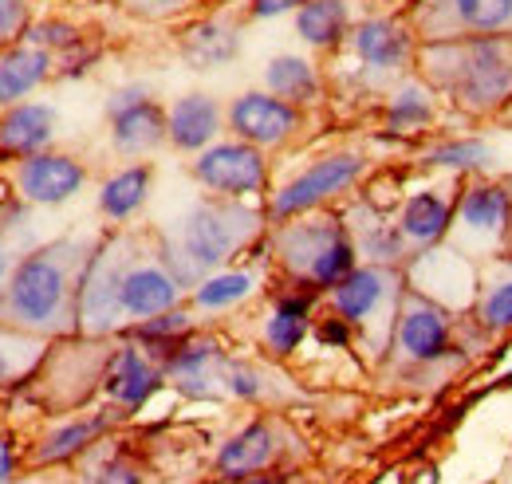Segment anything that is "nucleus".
Returning a JSON list of instances; mask_svg holds the SVG:
<instances>
[{
  "instance_id": "obj_1",
  "label": "nucleus",
  "mask_w": 512,
  "mask_h": 484,
  "mask_svg": "<svg viewBox=\"0 0 512 484\" xmlns=\"http://www.w3.org/2000/svg\"><path fill=\"white\" fill-rule=\"evenodd\" d=\"M414 71L465 119H501L512 99V36L418 44Z\"/></svg>"
},
{
  "instance_id": "obj_2",
  "label": "nucleus",
  "mask_w": 512,
  "mask_h": 484,
  "mask_svg": "<svg viewBox=\"0 0 512 484\" xmlns=\"http://www.w3.org/2000/svg\"><path fill=\"white\" fill-rule=\"evenodd\" d=\"M75 264L79 248L71 241L28 252L0 292V315L24 331H64L79 303V288H71Z\"/></svg>"
},
{
  "instance_id": "obj_3",
  "label": "nucleus",
  "mask_w": 512,
  "mask_h": 484,
  "mask_svg": "<svg viewBox=\"0 0 512 484\" xmlns=\"http://www.w3.org/2000/svg\"><path fill=\"white\" fill-rule=\"evenodd\" d=\"M260 229V217L233 197H209L193 205L178 229V241L170 244V264L182 276L186 288H197L209 272H221Z\"/></svg>"
},
{
  "instance_id": "obj_4",
  "label": "nucleus",
  "mask_w": 512,
  "mask_h": 484,
  "mask_svg": "<svg viewBox=\"0 0 512 484\" xmlns=\"http://www.w3.org/2000/svg\"><path fill=\"white\" fill-rule=\"evenodd\" d=\"M272 248L284 264V272L304 292H331L347 272L359 268V248L343 217L331 213H304L292 221H280Z\"/></svg>"
},
{
  "instance_id": "obj_5",
  "label": "nucleus",
  "mask_w": 512,
  "mask_h": 484,
  "mask_svg": "<svg viewBox=\"0 0 512 484\" xmlns=\"http://www.w3.org/2000/svg\"><path fill=\"white\" fill-rule=\"evenodd\" d=\"M512 229V185L497 178H461L457 185V209H453V229L449 244L473 256L477 264L501 256L509 248Z\"/></svg>"
},
{
  "instance_id": "obj_6",
  "label": "nucleus",
  "mask_w": 512,
  "mask_h": 484,
  "mask_svg": "<svg viewBox=\"0 0 512 484\" xmlns=\"http://www.w3.org/2000/svg\"><path fill=\"white\" fill-rule=\"evenodd\" d=\"M457 311H449L430 296L414 292L406 284L398 315H394V331H390V351L406 366H457L461 363V331H457Z\"/></svg>"
},
{
  "instance_id": "obj_7",
  "label": "nucleus",
  "mask_w": 512,
  "mask_h": 484,
  "mask_svg": "<svg viewBox=\"0 0 512 484\" xmlns=\"http://www.w3.org/2000/svg\"><path fill=\"white\" fill-rule=\"evenodd\" d=\"M111 276H115V300H119V315L130 323L154 319L170 307H178L186 284L170 264V252H127V241L103 244Z\"/></svg>"
},
{
  "instance_id": "obj_8",
  "label": "nucleus",
  "mask_w": 512,
  "mask_h": 484,
  "mask_svg": "<svg viewBox=\"0 0 512 484\" xmlns=\"http://www.w3.org/2000/svg\"><path fill=\"white\" fill-rule=\"evenodd\" d=\"M406 292V276L402 268H390V264H359L355 272H347L327 296H331V311L343 315L355 335H371L379 331L383 347L390 351V331H394V315H398V303Z\"/></svg>"
},
{
  "instance_id": "obj_9",
  "label": "nucleus",
  "mask_w": 512,
  "mask_h": 484,
  "mask_svg": "<svg viewBox=\"0 0 512 484\" xmlns=\"http://www.w3.org/2000/svg\"><path fill=\"white\" fill-rule=\"evenodd\" d=\"M406 20L418 44L465 36H512V0H414Z\"/></svg>"
},
{
  "instance_id": "obj_10",
  "label": "nucleus",
  "mask_w": 512,
  "mask_h": 484,
  "mask_svg": "<svg viewBox=\"0 0 512 484\" xmlns=\"http://www.w3.org/2000/svg\"><path fill=\"white\" fill-rule=\"evenodd\" d=\"M367 174V158L355 154V150H335V154H323L316 158L308 170H300L288 185H280L268 201V217L280 225V221H292V217H304V213H316L327 201L343 197L351 185Z\"/></svg>"
},
{
  "instance_id": "obj_11",
  "label": "nucleus",
  "mask_w": 512,
  "mask_h": 484,
  "mask_svg": "<svg viewBox=\"0 0 512 484\" xmlns=\"http://www.w3.org/2000/svg\"><path fill=\"white\" fill-rule=\"evenodd\" d=\"M402 276L414 292H422V296H430L434 303L461 315V311H473L477 284H481V264L446 241L434 244V248H422V252H410L406 264H402Z\"/></svg>"
},
{
  "instance_id": "obj_12",
  "label": "nucleus",
  "mask_w": 512,
  "mask_h": 484,
  "mask_svg": "<svg viewBox=\"0 0 512 484\" xmlns=\"http://www.w3.org/2000/svg\"><path fill=\"white\" fill-rule=\"evenodd\" d=\"M193 182L201 189H209L213 197H233V201H245L264 193L268 185V162H264V150L253 142H241V138H229V142H213L205 146L190 166Z\"/></svg>"
},
{
  "instance_id": "obj_13",
  "label": "nucleus",
  "mask_w": 512,
  "mask_h": 484,
  "mask_svg": "<svg viewBox=\"0 0 512 484\" xmlns=\"http://www.w3.org/2000/svg\"><path fill=\"white\" fill-rule=\"evenodd\" d=\"M347 48L355 63L375 75V79H394L418 63V36L406 16H367L351 28Z\"/></svg>"
},
{
  "instance_id": "obj_14",
  "label": "nucleus",
  "mask_w": 512,
  "mask_h": 484,
  "mask_svg": "<svg viewBox=\"0 0 512 484\" xmlns=\"http://www.w3.org/2000/svg\"><path fill=\"white\" fill-rule=\"evenodd\" d=\"M107 119H111V146L127 158H142L154 154L162 142H170V122H166V107L154 103L150 87L130 83L119 87L107 103Z\"/></svg>"
},
{
  "instance_id": "obj_15",
  "label": "nucleus",
  "mask_w": 512,
  "mask_h": 484,
  "mask_svg": "<svg viewBox=\"0 0 512 484\" xmlns=\"http://www.w3.org/2000/svg\"><path fill=\"white\" fill-rule=\"evenodd\" d=\"M225 122H229L233 138L253 142L260 150H272V146H284L304 126V115H300V107L284 103L272 91H245L229 103Z\"/></svg>"
},
{
  "instance_id": "obj_16",
  "label": "nucleus",
  "mask_w": 512,
  "mask_h": 484,
  "mask_svg": "<svg viewBox=\"0 0 512 484\" xmlns=\"http://www.w3.org/2000/svg\"><path fill=\"white\" fill-rule=\"evenodd\" d=\"M453 209H457V189H449V185H422V189L406 193V201L394 217L406 237V248L422 252V248L446 244L449 229H453Z\"/></svg>"
},
{
  "instance_id": "obj_17",
  "label": "nucleus",
  "mask_w": 512,
  "mask_h": 484,
  "mask_svg": "<svg viewBox=\"0 0 512 484\" xmlns=\"http://www.w3.org/2000/svg\"><path fill=\"white\" fill-rule=\"evenodd\" d=\"M166 370L162 363L142 347V343H123L111 359H107V370H103V390L115 406L123 410H142L150 402V394L162 386Z\"/></svg>"
},
{
  "instance_id": "obj_18",
  "label": "nucleus",
  "mask_w": 512,
  "mask_h": 484,
  "mask_svg": "<svg viewBox=\"0 0 512 484\" xmlns=\"http://www.w3.org/2000/svg\"><path fill=\"white\" fill-rule=\"evenodd\" d=\"M83 182H87L83 162L67 154H52V150L28 154L16 170V185L32 205H64L83 189Z\"/></svg>"
},
{
  "instance_id": "obj_19",
  "label": "nucleus",
  "mask_w": 512,
  "mask_h": 484,
  "mask_svg": "<svg viewBox=\"0 0 512 484\" xmlns=\"http://www.w3.org/2000/svg\"><path fill=\"white\" fill-rule=\"evenodd\" d=\"M225 351L217 339H201V335H186L166 359H162V370L166 378L186 390V394H213V386L221 382L225 386Z\"/></svg>"
},
{
  "instance_id": "obj_20",
  "label": "nucleus",
  "mask_w": 512,
  "mask_h": 484,
  "mask_svg": "<svg viewBox=\"0 0 512 484\" xmlns=\"http://www.w3.org/2000/svg\"><path fill=\"white\" fill-rule=\"evenodd\" d=\"M469 319L485 339L512 331V252H501L481 264V284Z\"/></svg>"
},
{
  "instance_id": "obj_21",
  "label": "nucleus",
  "mask_w": 512,
  "mask_h": 484,
  "mask_svg": "<svg viewBox=\"0 0 512 484\" xmlns=\"http://www.w3.org/2000/svg\"><path fill=\"white\" fill-rule=\"evenodd\" d=\"M166 122H170V146L182 150V154H201L205 146L217 142L221 134V107L213 95H201V91H190L182 95L170 111H166Z\"/></svg>"
},
{
  "instance_id": "obj_22",
  "label": "nucleus",
  "mask_w": 512,
  "mask_h": 484,
  "mask_svg": "<svg viewBox=\"0 0 512 484\" xmlns=\"http://www.w3.org/2000/svg\"><path fill=\"white\" fill-rule=\"evenodd\" d=\"M272 457H276V429L268 422H249L221 445L217 473L225 481H245L253 473H264L272 465Z\"/></svg>"
},
{
  "instance_id": "obj_23",
  "label": "nucleus",
  "mask_w": 512,
  "mask_h": 484,
  "mask_svg": "<svg viewBox=\"0 0 512 484\" xmlns=\"http://www.w3.org/2000/svg\"><path fill=\"white\" fill-rule=\"evenodd\" d=\"M312 303H316V292H304V288H296V292L272 303V311L264 319V347L272 355L288 359L304 347V339L312 331Z\"/></svg>"
},
{
  "instance_id": "obj_24",
  "label": "nucleus",
  "mask_w": 512,
  "mask_h": 484,
  "mask_svg": "<svg viewBox=\"0 0 512 484\" xmlns=\"http://www.w3.org/2000/svg\"><path fill=\"white\" fill-rule=\"evenodd\" d=\"M52 52L40 44H12L0 52V107H16L52 75Z\"/></svg>"
},
{
  "instance_id": "obj_25",
  "label": "nucleus",
  "mask_w": 512,
  "mask_h": 484,
  "mask_svg": "<svg viewBox=\"0 0 512 484\" xmlns=\"http://www.w3.org/2000/svg\"><path fill=\"white\" fill-rule=\"evenodd\" d=\"M182 56L197 71H217V67H225V63L241 56V28L221 20V16L197 20L182 36Z\"/></svg>"
},
{
  "instance_id": "obj_26",
  "label": "nucleus",
  "mask_w": 512,
  "mask_h": 484,
  "mask_svg": "<svg viewBox=\"0 0 512 484\" xmlns=\"http://www.w3.org/2000/svg\"><path fill=\"white\" fill-rule=\"evenodd\" d=\"M56 134V111L48 103H16L0 119V146L8 154H40Z\"/></svg>"
},
{
  "instance_id": "obj_27",
  "label": "nucleus",
  "mask_w": 512,
  "mask_h": 484,
  "mask_svg": "<svg viewBox=\"0 0 512 484\" xmlns=\"http://www.w3.org/2000/svg\"><path fill=\"white\" fill-rule=\"evenodd\" d=\"M438 91L426 79H410L402 87H394V95L386 99V130L390 134H426L438 122Z\"/></svg>"
},
{
  "instance_id": "obj_28",
  "label": "nucleus",
  "mask_w": 512,
  "mask_h": 484,
  "mask_svg": "<svg viewBox=\"0 0 512 484\" xmlns=\"http://www.w3.org/2000/svg\"><path fill=\"white\" fill-rule=\"evenodd\" d=\"M493 146L481 138V134H453V138H442L434 146L422 150V166L426 170H442V174H453V178H477L493 166Z\"/></svg>"
},
{
  "instance_id": "obj_29",
  "label": "nucleus",
  "mask_w": 512,
  "mask_h": 484,
  "mask_svg": "<svg viewBox=\"0 0 512 484\" xmlns=\"http://www.w3.org/2000/svg\"><path fill=\"white\" fill-rule=\"evenodd\" d=\"M264 91H272V95H280L284 103H292V107L304 111V107L320 103L323 83H320L316 63L284 52V56H272L268 67H264Z\"/></svg>"
},
{
  "instance_id": "obj_30",
  "label": "nucleus",
  "mask_w": 512,
  "mask_h": 484,
  "mask_svg": "<svg viewBox=\"0 0 512 484\" xmlns=\"http://www.w3.org/2000/svg\"><path fill=\"white\" fill-rule=\"evenodd\" d=\"M351 8L347 0H308L296 12V36L316 48V52H335L351 36Z\"/></svg>"
},
{
  "instance_id": "obj_31",
  "label": "nucleus",
  "mask_w": 512,
  "mask_h": 484,
  "mask_svg": "<svg viewBox=\"0 0 512 484\" xmlns=\"http://www.w3.org/2000/svg\"><path fill=\"white\" fill-rule=\"evenodd\" d=\"M351 237H355V248L367 264H390V268H402L410 248H406V237L398 229V221L383 217L379 209L363 205V221L359 225H347Z\"/></svg>"
},
{
  "instance_id": "obj_32",
  "label": "nucleus",
  "mask_w": 512,
  "mask_h": 484,
  "mask_svg": "<svg viewBox=\"0 0 512 484\" xmlns=\"http://www.w3.org/2000/svg\"><path fill=\"white\" fill-rule=\"evenodd\" d=\"M150 182H154V170L146 162H134L127 170H119L115 178H107L103 189H99V213L107 221L134 217L146 205V197H150Z\"/></svg>"
},
{
  "instance_id": "obj_33",
  "label": "nucleus",
  "mask_w": 512,
  "mask_h": 484,
  "mask_svg": "<svg viewBox=\"0 0 512 484\" xmlns=\"http://www.w3.org/2000/svg\"><path fill=\"white\" fill-rule=\"evenodd\" d=\"M256 292V276L249 268H221V272H209L197 288H193V307L201 311H225V307H237Z\"/></svg>"
},
{
  "instance_id": "obj_34",
  "label": "nucleus",
  "mask_w": 512,
  "mask_h": 484,
  "mask_svg": "<svg viewBox=\"0 0 512 484\" xmlns=\"http://www.w3.org/2000/svg\"><path fill=\"white\" fill-rule=\"evenodd\" d=\"M107 429V414L99 418H75V422L60 425L56 433L44 437V445L36 449V461L40 465H60V461H71L75 453H83L99 433Z\"/></svg>"
},
{
  "instance_id": "obj_35",
  "label": "nucleus",
  "mask_w": 512,
  "mask_h": 484,
  "mask_svg": "<svg viewBox=\"0 0 512 484\" xmlns=\"http://www.w3.org/2000/svg\"><path fill=\"white\" fill-rule=\"evenodd\" d=\"M186 335H193V319L190 311H182V307H170V311H162V315H154V319H142V323H134V339L162 363Z\"/></svg>"
},
{
  "instance_id": "obj_36",
  "label": "nucleus",
  "mask_w": 512,
  "mask_h": 484,
  "mask_svg": "<svg viewBox=\"0 0 512 484\" xmlns=\"http://www.w3.org/2000/svg\"><path fill=\"white\" fill-rule=\"evenodd\" d=\"M225 390L241 402H256L264 394V374L249 363H225Z\"/></svg>"
},
{
  "instance_id": "obj_37",
  "label": "nucleus",
  "mask_w": 512,
  "mask_h": 484,
  "mask_svg": "<svg viewBox=\"0 0 512 484\" xmlns=\"http://www.w3.org/2000/svg\"><path fill=\"white\" fill-rule=\"evenodd\" d=\"M28 44H40V48H75L79 44V32L67 24V20H44V24H36L32 28V36H28Z\"/></svg>"
},
{
  "instance_id": "obj_38",
  "label": "nucleus",
  "mask_w": 512,
  "mask_h": 484,
  "mask_svg": "<svg viewBox=\"0 0 512 484\" xmlns=\"http://www.w3.org/2000/svg\"><path fill=\"white\" fill-rule=\"evenodd\" d=\"M316 339H320L327 351H347L351 343H355V327L343 319V315H327V319H320V327H316Z\"/></svg>"
},
{
  "instance_id": "obj_39",
  "label": "nucleus",
  "mask_w": 512,
  "mask_h": 484,
  "mask_svg": "<svg viewBox=\"0 0 512 484\" xmlns=\"http://www.w3.org/2000/svg\"><path fill=\"white\" fill-rule=\"evenodd\" d=\"M193 0H123V8L142 16V20H166V16H178L186 12Z\"/></svg>"
},
{
  "instance_id": "obj_40",
  "label": "nucleus",
  "mask_w": 512,
  "mask_h": 484,
  "mask_svg": "<svg viewBox=\"0 0 512 484\" xmlns=\"http://www.w3.org/2000/svg\"><path fill=\"white\" fill-rule=\"evenodd\" d=\"M28 28V4L24 0H0V48Z\"/></svg>"
},
{
  "instance_id": "obj_41",
  "label": "nucleus",
  "mask_w": 512,
  "mask_h": 484,
  "mask_svg": "<svg viewBox=\"0 0 512 484\" xmlns=\"http://www.w3.org/2000/svg\"><path fill=\"white\" fill-rule=\"evenodd\" d=\"M308 0H249V16L253 20H276V16H296Z\"/></svg>"
},
{
  "instance_id": "obj_42",
  "label": "nucleus",
  "mask_w": 512,
  "mask_h": 484,
  "mask_svg": "<svg viewBox=\"0 0 512 484\" xmlns=\"http://www.w3.org/2000/svg\"><path fill=\"white\" fill-rule=\"evenodd\" d=\"M95 484H142V473H138V469H134L130 461L115 457V461H107V465L99 469Z\"/></svg>"
},
{
  "instance_id": "obj_43",
  "label": "nucleus",
  "mask_w": 512,
  "mask_h": 484,
  "mask_svg": "<svg viewBox=\"0 0 512 484\" xmlns=\"http://www.w3.org/2000/svg\"><path fill=\"white\" fill-rule=\"evenodd\" d=\"M12 477V449H8V441L0 437V484Z\"/></svg>"
},
{
  "instance_id": "obj_44",
  "label": "nucleus",
  "mask_w": 512,
  "mask_h": 484,
  "mask_svg": "<svg viewBox=\"0 0 512 484\" xmlns=\"http://www.w3.org/2000/svg\"><path fill=\"white\" fill-rule=\"evenodd\" d=\"M4 284H8V252L0 244V292H4Z\"/></svg>"
},
{
  "instance_id": "obj_45",
  "label": "nucleus",
  "mask_w": 512,
  "mask_h": 484,
  "mask_svg": "<svg viewBox=\"0 0 512 484\" xmlns=\"http://www.w3.org/2000/svg\"><path fill=\"white\" fill-rule=\"evenodd\" d=\"M241 484H280V477H268V473H253V477H245Z\"/></svg>"
},
{
  "instance_id": "obj_46",
  "label": "nucleus",
  "mask_w": 512,
  "mask_h": 484,
  "mask_svg": "<svg viewBox=\"0 0 512 484\" xmlns=\"http://www.w3.org/2000/svg\"><path fill=\"white\" fill-rule=\"evenodd\" d=\"M8 378V355H4V343H0V382Z\"/></svg>"
},
{
  "instance_id": "obj_47",
  "label": "nucleus",
  "mask_w": 512,
  "mask_h": 484,
  "mask_svg": "<svg viewBox=\"0 0 512 484\" xmlns=\"http://www.w3.org/2000/svg\"><path fill=\"white\" fill-rule=\"evenodd\" d=\"M497 122H501V126H512V99H509V107L501 111V119H497Z\"/></svg>"
},
{
  "instance_id": "obj_48",
  "label": "nucleus",
  "mask_w": 512,
  "mask_h": 484,
  "mask_svg": "<svg viewBox=\"0 0 512 484\" xmlns=\"http://www.w3.org/2000/svg\"><path fill=\"white\" fill-rule=\"evenodd\" d=\"M505 252H512V229H509V248H505Z\"/></svg>"
}]
</instances>
